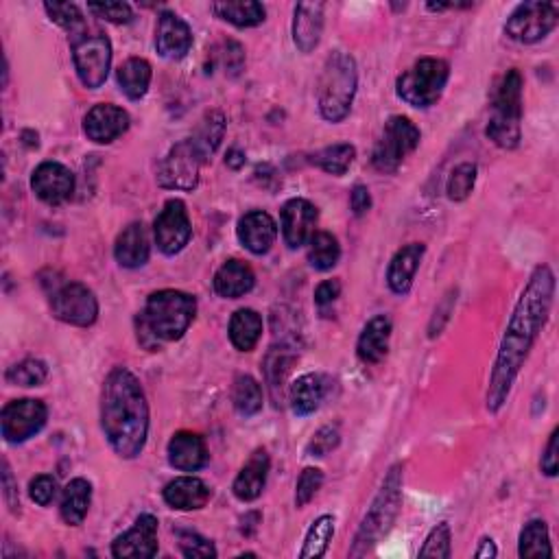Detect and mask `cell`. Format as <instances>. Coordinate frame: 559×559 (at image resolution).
<instances>
[{
    "mask_svg": "<svg viewBox=\"0 0 559 559\" xmlns=\"http://www.w3.org/2000/svg\"><path fill=\"white\" fill-rule=\"evenodd\" d=\"M31 190L44 204H66L75 193V175L62 162H42L31 175Z\"/></svg>",
    "mask_w": 559,
    "mask_h": 559,
    "instance_id": "cell-17",
    "label": "cell"
},
{
    "mask_svg": "<svg viewBox=\"0 0 559 559\" xmlns=\"http://www.w3.org/2000/svg\"><path fill=\"white\" fill-rule=\"evenodd\" d=\"M402 485L404 468L402 463H394L385 474L383 483H380V490L376 492L372 505L365 511L359 531L354 535L350 557H365L394 529L402 509Z\"/></svg>",
    "mask_w": 559,
    "mask_h": 559,
    "instance_id": "cell-4",
    "label": "cell"
},
{
    "mask_svg": "<svg viewBox=\"0 0 559 559\" xmlns=\"http://www.w3.org/2000/svg\"><path fill=\"white\" fill-rule=\"evenodd\" d=\"M236 236L241 245L254 256H265L271 252L278 239V225L265 210H252L243 214L236 225Z\"/></svg>",
    "mask_w": 559,
    "mask_h": 559,
    "instance_id": "cell-20",
    "label": "cell"
},
{
    "mask_svg": "<svg viewBox=\"0 0 559 559\" xmlns=\"http://www.w3.org/2000/svg\"><path fill=\"white\" fill-rule=\"evenodd\" d=\"M559 22L555 3H522L511 11L505 22V35L518 44H538L549 38Z\"/></svg>",
    "mask_w": 559,
    "mask_h": 559,
    "instance_id": "cell-9",
    "label": "cell"
},
{
    "mask_svg": "<svg viewBox=\"0 0 559 559\" xmlns=\"http://www.w3.org/2000/svg\"><path fill=\"white\" fill-rule=\"evenodd\" d=\"M326 396V380L319 374H304L289 389V402L297 418L313 415Z\"/></svg>",
    "mask_w": 559,
    "mask_h": 559,
    "instance_id": "cell-29",
    "label": "cell"
},
{
    "mask_svg": "<svg viewBox=\"0 0 559 559\" xmlns=\"http://www.w3.org/2000/svg\"><path fill=\"white\" fill-rule=\"evenodd\" d=\"M555 273L549 265H538L520 291L518 302L507 321L505 335L496 352V361L487 385L485 407L490 413H501L514 389L516 378L525 367L529 354L540 339L555 302Z\"/></svg>",
    "mask_w": 559,
    "mask_h": 559,
    "instance_id": "cell-1",
    "label": "cell"
},
{
    "mask_svg": "<svg viewBox=\"0 0 559 559\" xmlns=\"http://www.w3.org/2000/svg\"><path fill=\"white\" fill-rule=\"evenodd\" d=\"M166 455H169L171 468L180 472H197L204 468L210 459L204 437L190 431L175 433L169 446H166Z\"/></svg>",
    "mask_w": 559,
    "mask_h": 559,
    "instance_id": "cell-22",
    "label": "cell"
},
{
    "mask_svg": "<svg viewBox=\"0 0 559 559\" xmlns=\"http://www.w3.org/2000/svg\"><path fill=\"white\" fill-rule=\"evenodd\" d=\"M162 498L171 509L197 511L208 505L210 487L197 477H177L166 483Z\"/></svg>",
    "mask_w": 559,
    "mask_h": 559,
    "instance_id": "cell-27",
    "label": "cell"
},
{
    "mask_svg": "<svg viewBox=\"0 0 559 559\" xmlns=\"http://www.w3.org/2000/svg\"><path fill=\"white\" fill-rule=\"evenodd\" d=\"M204 156L197 151L193 140H182L177 142L171 151L166 153V158L160 162L158 169V182L162 188L169 190H195L199 184L201 175V164H204Z\"/></svg>",
    "mask_w": 559,
    "mask_h": 559,
    "instance_id": "cell-11",
    "label": "cell"
},
{
    "mask_svg": "<svg viewBox=\"0 0 559 559\" xmlns=\"http://www.w3.org/2000/svg\"><path fill=\"white\" fill-rule=\"evenodd\" d=\"M153 236L156 245L164 256H177L184 252L186 245L193 239V225L186 204L182 199H169L153 221Z\"/></svg>",
    "mask_w": 559,
    "mask_h": 559,
    "instance_id": "cell-14",
    "label": "cell"
},
{
    "mask_svg": "<svg viewBox=\"0 0 559 559\" xmlns=\"http://www.w3.org/2000/svg\"><path fill=\"white\" fill-rule=\"evenodd\" d=\"M158 518L142 514L134 527L118 535L112 542V555L116 559H149L158 555Z\"/></svg>",
    "mask_w": 559,
    "mask_h": 559,
    "instance_id": "cell-15",
    "label": "cell"
},
{
    "mask_svg": "<svg viewBox=\"0 0 559 559\" xmlns=\"http://www.w3.org/2000/svg\"><path fill=\"white\" fill-rule=\"evenodd\" d=\"M29 496L35 505L49 507L55 496H57V481L51 474H38V477L31 479L29 483Z\"/></svg>",
    "mask_w": 559,
    "mask_h": 559,
    "instance_id": "cell-50",
    "label": "cell"
},
{
    "mask_svg": "<svg viewBox=\"0 0 559 559\" xmlns=\"http://www.w3.org/2000/svg\"><path fill=\"white\" fill-rule=\"evenodd\" d=\"M341 295V282L339 280H324L315 289V304L319 308H328L339 300Z\"/></svg>",
    "mask_w": 559,
    "mask_h": 559,
    "instance_id": "cell-53",
    "label": "cell"
},
{
    "mask_svg": "<svg viewBox=\"0 0 559 559\" xmlns=\"http://www.w3.org/2000/svg\"><path fill=\"white\" fill-rule=\"evenodd\" d=\"M455 304H457V291L453 289V291H448L444 295V300L437 304L435 313L431 317V324H428V337L435 339V337L442 335V330L446 328L448 319H450V313L455 311Z\"/></svg>",
    "mask_w": 559,
    "mask_h": 559,
    "instance_id": "cell-51",
    "label": "cell"
},
{
    "mask_svg": "<svg viewBox=\"0 0 559 559\" xmlns=\"http://www.w3.org/2000/svg\"><path fill=\"white\" fill-rule=\"evenodd\" d=\"M46 420H49V409L42 400H11L0 413V431L7 444H25L42 431Z\"/></svg>",
    "mask_w": 559,
    "mask_h": 559,
    "instance_id": "cell-12",
    "label": "cell"
},
{
    "mask_svg": "<svg viewBox=\"0 0 559 559\" xmlns=\"http://www.w3.org/2000/svg\"><path fill=\"white\" fill-rule=\"evenodd\" d=\"M197 315V300L190 293L162 289L147 297L145 311L136 317L140 346L156 352L160 343L180 341Z\"/></svg>",
    "mask_w": 559,
    "mask_h": 559,
    "instance_id": "cell-3",
    "label": "cell"
},
{
    "mask_svg": "<svg viewBox=\"0 0 559 559\" xmlns=\"http://www.w3.org/2000/svg\"><path fill=\"white\" fill-rule=\"evenodd\" d=\"M177 538H180V551L184 557H217V549H214V544L206 540L204 535L195 531H180Z\"/></svg>",
    "mask_w": 559,
    "mask_h": 559,
    "instance_id": "cell-48",
    "label": "cell"
},
{
    "mask_svg": "<svg viewBox=\"0 0 559 559\" xmlns=\"http://www.w3.org/2000/svg\"><path fill=\"white\" fill-rule=\"evenodd\" d=\"M101 431L121 459L142 455L149 437V402L127 367H114L101 389Z\"/></svg>",
    "mask_w": 559,
    "mask_h": 559,
    "instance_id": "cell-2",
    "label": "cell"
},
{
    "mask_svg": "<svg viewBox=\"0 0 559 559\" xmlns=\"http://www.w3.org/2000/svg\"><path fill=\"white\" fill-rule=\"evenodd\" d=\"M341 444V433H339V426H332L326 424L321 426L319 431L311 437V442L306 446V455L308 457H326L330 455L332 450Z\"/></svg>",
    "mask_w": 559,
    "mask_h": 559,
    "instance_id": "cell-46",
    "label": "cell"
},
{
    "mask_svg": "<svg viewBox=\"0 0 559 559\" xmlns=\"http://www.w3.org/2000/svg\"><path fill=\"white\" fill-rule=\"evenodd\" d=\"M73 64L83 88L99 90L112 68V44L105 35H81L73 42Z\"/></svg>",
    "mask_w": 559,
    "mask_h": 559,
    "instance_id": "cell-10",
    "label": "cell"
},
{
    "mask_svg": "<svg viewBox=\"0 0 559 559\" xmlns=\"http://www.w3.org/2000/svg\"><path fill=\"white\" fill-rule=\"evenodd\" d=\"M232 402L236 413L243 415V418H252V415L263 411V402H265L263 387H260V383L254 376L249 374L236 376L232 387Z\"/></svg>",
    "mask_w": 559,
    "mask_h": 559,
    "instance_id": "cell-35",
    "label": "cell"
},
{
    "mask_svg": "<svg viewBox=\"0 0 559 559\" xmlns=\"http://www.w3.org/2000/svg\"><path fill=\"white\" fill-rule=\"evenodd\" d=\"M271 459L267 455L265 448H258L256 453L249 457V461L241 468V472L236 474V479L232 483V492L239 498L241 503H252L256 498L265 492L267 477H269Z\"/></svg>",
    "mask_w": 559,
    "mask_h": 559,
    "instance_id": "cell-25",
    "label": "cell"
},
{
    "mask_svg": "<svg viewBox=\"0 0 559 559\" xmlns=\"http://www.w3.org/2000/svg\"><path fill=\"white\" fill-rule=\"evenodd\" d=\"M151 241L142 223H132L118 234L114 243V258L123 269H140L149 263Z\"/></svg>",
    "mask_w": 559,
    "mask_h": 559,
    "instance_id": "cell-26",
    "label": "cell"
},
{
    "mask_svg": "<svg viewBox=\"0 0 559 559\" xmlns=\"http://www.w3.org/2000/svg\"><path fill=\"white\" fill-rule=\"evenodd\" d=\"M496 555H498V549H496L494 540H490V538H483L479 549L474 551V557H496Z\"/></svg>",
    "mask_w": 559,
    "mask_h": 559,
    "instance_id": "cell-56",
    "label": "cell"
},
{
    "mask_svg": "<svg viewBox=\"0 0 559 559\" xmlns=\"http://www.w3.org/2000/svg\"><path fill=\"white\" fill-rule=\"evenodd\" d=\"M230 341L239 352H252L263 337V317L254 308H239L230 319Z\"/></svg>",
    "mask_w": 559,
    "mask_h": 559,
    "instance_id": "cell-32",
    "label": "cell"
},
{
    "mask_svg": "<svg viewBox=\"0 0 559 559\" xmlns=\"http://www.w3.org/2000/svg\"><path fill=\"white\" fill-rule=\"evenodd\" d=\"M46 376H49V367L40 359L20 361L14 367H9L5 374L7 383L16 387H40Z\"/></svg>",
    "mask_w": 559,
    "mask_h": 559,
    "instance_id": "cell-42",
    "label": "cell"
},
{
    "mask_svg": "<svg viewBox=\"0 0 559 559\" xmlns=\"http://www.w3.org/2000/svg\"><path fill=\"white\" fill-rule=\"evenodd\" d=\"M557 439H559V428L551 433L549 437V444L544 448V455L540 461V468L549 479L557 477V470H559V459H557Z\"/></svg>",
    "mask_w": 559,
    "mask_h": 559,
    "instance_id": "cell-52",
    "label": "cell"
},
{
    "mask_svg": "<svg viewBox=\"0 0 559 559\" xmlns=\"http://www.w3.org/2000/svg\"><path fill=\"white\" fill-rule=\"evenodd\" d=\"M354 160H356V149H354V145H350V142H339V145L319 149L317 153H313V158H311V162L315 166H319L321 171L328 175H335V177L346 175L350 166L354 164Z\"/></svg>",
    "mask_w": 559,
    "mask_h": 559,
    "instance_id": "cell-37",
    "label": "cell"
},
{
    "mask_svg": "<svg viewBox=\"0 0 559 559\" xmlns=\"http://www.w3.org/2000/svg\"><path fill=\"white\" fill-rule=\"evenodd\" d=\"M522 75L511 68L496 83L492 94V114L485 127V136L496 147L516 149L522 140Z\"/></svg>",
    "mask_w": 559,
    "mask_h": 559,
    "instance_id": "cell-6",
    "label": "cell"
},
{
    "mask_svg": "<svg viewBox=\"0 0 559 559\" xmlns=\"http://www.w3.org/2000/svg\"><path fill=\"white\" fill-rule=\"evenodd\" d=\"M420 557H437V559H448L453 555V533H450L448 522H439L437 527L431 529L426 535L422 549L418 553Z\"/></svg>",
    "mask_w": 559,
    "mask_h": 559,
    "instance_id": "cell-43",
    "label": "cell"
},
{
    "mask_svg": "<svg viewBox=\"0 0 559 559\" xmlns=\"http://www.w3.org/2000/svg\"><path fill=\"white\" fill-rule=\"evenodd\" d=\"M332 538H335V516H330V514L319 516L311 525V529L306 531L300 557L302 559L324 557L328 553V546H330Z\"/></svg>",
    "mask_w": 559,
    "mask_h": 559,
    "instance_id": "cell-39",
    "label": "cell"
},
{
    "mask_svg": "<svg viewBox=\"0 0 559 559\" xmlns=\"http://www.w3.org/2000/svg\"><path fill=\"white\" fill-rule=\"evenodd\" d=\"M321 485H324V472L319 468H304L295 485V507L302 509L311 503L315 494L321 490Z\"/></svg>",
    "mask_w": 559,
    "mask_h": 559,
    "instance_id": "cell-44",
    "label": "cell"
},
{
    "mask_svg": "<svg viewBox=\"0 0 559 559\" xmlns=\"http://www.w3.org/2000/svg\"><path fill=\"white\" fill-rule=\"evenodd\" d=\"M422 134L407 116H391L372 151V166L383 175L396 173L402 162L420 147Z\"/></svg>",
    "mask_w": 559,
    "mask_h": 559,
    "instance_id": "cell-8",
    "label": "cell"
},
{
    "mask_svg": "<svg viewBox=\"0 0 559 559\" xmlns=\"http://www.w3.org/2000/svg\"><path fill=\"white\" fill-rule=\"evenodd\" d=\"M391 330L394 324L387 315H376L363 326L359 341H356V356L365 365H378L385 361L389 354V341H391Z\"/></svg>",
    "mask_w": 559,
    "mask_h": 559,
    "instance_id": "cell-23",
    "label": "cell"
},
{
    "mask_svg": "<svg viewBox=\"0 0 559 559\" xmlns=\"http://www.w3.org/2000/svg\"><path fill=\"white\" fill-rule=\"evenodd\" d=\"M225 164H228L230 169L239 171L241 166L245 164V153H243V151H239V149H232V151H228V158H225Z\"/></svg>",
    "mask_w": 559,
    "mask_h": 559,
    "instance_id": "cell-57",
    "label": "cell"
},
{
    "mask_svg": "<svg viewBox=\"0 0 559 559\" xmlns=\"http://www.w3.org/2000/svg\"><path fill=\"white\" fill-rule=\"evenodd\" d=\"M317 221L319 210L315 204L302 197L289 199L280 212V228L284 243L289 245V249H300L308 245V241H311L315 234Z\"/></svg>",
    "mask_w": 559,
    "mask_h": 559,
    "instance_id": "cell-16",
    "label": "cell"
},
{
    "mask_svg": "<svg viewBox=\"0 0 559 559\" xmlns=\"http://www.w3.org/2000/svg\"><path fill=\"white\" fill-rule=\"evenodd\" d=\"M359 88V68L354 57L346 51H335L324 64L319 79V114L328 123L346 121L352 112V103Z\"/></svg>",
    "mask_w": 559,
    "mask_h": 559,
    "instance_id": "cell-5",
    "label": "cell"
},
{
    "mask_svg": "<svg viewBox=\"0 0 559 559\" xmlns=\"http://www.w3.org/2000/svg\"><path fill=\"white\" fill-rule=\"evenodd\" d=\"M88 11L112 25H129L134 20V9L127 3H90Z\"/></svg>",
    "mask_w": 559,
    "mask_h": 559,
    "instance_id": "cell-47",
    "label": "cell"
},
{
    "mask_svg": "<svg viewBox=\"0 0 559 559\" xmlns=\"http://www.w3.org/2000/svg\"><path fill=\"white\" fill-rule=\"evenodd\" d=\"M295 348L289 346V343H284L280 348H271L269 354L265 356V363H263V372L267 378V385L269 389L276 394V389L282 387L284 380H287V374L291 372V365L295 363Z\"/></svg>",
    "mask_w": 559,
    "mask_h": 559,
    "instance_id": "cell-40",
    "label": "cell"
},
{
    "mask_svg": "<svg viewBox=\"0 0 559 559\" xmlns=\"http://www.w3.org/2000/svg\"><path fill=\"white\" fill-rule=\"evenodd\" d=\"M424 254H426L424 243H409L400 247L394 254V258H391V263L387 267V284L396 295H407L411 291L415 273H418L422 265Z\"/></svg>",
    "mask_w": 559,
    "mask_h": 559,
    "instance_id": "cell-24",
    "label": "cell"
},
{
    "mask_svg": "<svg viewBox=\"0 0 559 559\" xmlns=\"http://www.w3.org/2000/svg\"><path fill=\"white\" fill-rule=\"evenodd\" d=\"M350 208L354 212V217H363V214L370 212V208H372L370 188L363 184H356L350 193Z\"/></svg>",
    "mask_w": 559,
    "mask_h": 559,
    "instance_id": "cell-55",
    "label": "cell"
},
{
    "mask_svg": "<svg viewBox=\"0 0 559 559\" xmlns=\"http://www.w3.org/2000/svg\"><path fill=\"white\" fill-rule=\"evenodd\" d=\"M3 496L7 507L18 514L20 511V496H18V485L14 483V474H11L9 463L3 461Z\"/></svg>",
    "mask_w": 559,
    "mask_h": 559,
    "instance_id": "cell-54",
    "label": "cell"
},
{
    "mask_svg": "<svg viewBox=\"0 0 559 559\" xmlns=\"http://www.w3.org/2000/svg\"><path fill=\"white\" fill-rule=\"evenodd\" d=\"M223 136H225V116L219 110H212L201 118L197 132L190 140H193V145L197 147L201 156H204V160H208L212 153L219 149Z\"/></svg>",
    "mask_w": 559,
    "mask_h": 559,
    "instance_id": "cell-36",
    "label": "cell"
},
{
    "mask_svg": "<svg viewBox=\"0 0 559 559\" xmlns=\"http://www.w3.org/2000/svg\"><path fill=\"white\" fill-rule=\"evenodd\" d=\"M49 18L66 31H77L83 27V14L75 3H44Z\"/></svg>",
    "mask_w": 559,
    "mask_h": 559,
    "instance_id": "cell-45",
    "label": "cell"
},
{
    "mask_svg": "<svg viewBox=\"0 0 559 559\" xmlns=\"http://www.w3.org/2000/svg\"><path fill=\"white\" fill-rule=\"evenodd\" d=\"M477 173H479L477 164H472V162L457 164L446 182L448 199L457 201V204L459 201H466L472 195L474 184H477Z\"/></svg>",
    "mask_w": 559,
    "mask_h": 559,
    "instance_id": "cell-41",
    "label": "cell"
},
{
    "mask_svg": "<svg viewBox=\"0 0 559 559\" xmlns=\"http://www.w3.org/2000/svg\"><path fill=\"white\" fill-rule=\"evenodd\" d=\"M212 11L217 18L230 22V25L239 29H252L263 25L267 18L265 5L256 3V0H241V3H212Z\"/></svg>",
    "mask_w": 559,
    "mask_h": 559,
    "instance_id": "cell-33",
    "label": "cell"
},
{
    "mask_svg": "<svg viewBox=\"0 0 559 559\" xmlns=\"http://www.w3.org/2000/svg\"><path fill=\"white\" fill-rule=\"evenodd\" d=\"M341 258V245L330 232H315L308 241V263L315 271H330Z\"/></svg>",
    "mask_w": 559,
    "mask_h": 559,
    "instance_id": "cell-38",
    "label": "cell"
},
{
    "mask_svg": "<svg viewBox=\"0 0 559 559\" xmlns=\"http://www.w3.org/2000/svg\"><path fill=\"white\" fill-rule=\"evenodd\" d=\"M518 555L522 559H538V557H553L551 535L544 520H529L520 531L518 538Z\"/></svg>",
    "mask_w": 559,
    "mask_h": 559,
    "instance_id": "cell-34",
    "label": "cell"
},
{
    "mask_svg": "<svg viewBox=\"0 0 559 559\" xmlns=\"http://www.w3.org/2000/svg\"><path fill=\"white\" fill-rule=\"evenodd\" d=\"M214 57H217V62L223 66L225 73H230L232 77L241 73V68L245 64V51L239 42L228 40L219 44V49L214 51Z\"/></svg>",
    "mask_w": 559,
    "mask_h": 559,
    "instance_id": "cell-49",
    "label": "cell"
},
{
    "mask_svg": "<svg viewBox=\"0 0 559 559\" xmlns=\"http://www.w3.org/2000/svg\"><path fill=\"white\" fill-rule=\"evenodd\" d=\"M129 129V114L123 107L112 103H99L83 118V134L97 145H110Z\"/></svg>",
    "mask_w": 559,
    "mask_h": 559,
    "instance_id": "cell-18",
    "label": "cell"
},
{
    "mask_svg": "<svg viewBox=\"0 0 559 559\" xmlns=\"http://www.w3.org/2000/svg\"><path fill=\"white\" fill-rule=\"evenodd\" d=\"M92 505V483L88 479H73L62 494V505H59V516L68 527H79L86 520Z\"/></svg>",
    "mask_w": 559,
    "mask_h": 559,
    "instance_id": "cell-30",
    "label": "cell"
},
{
    "mask_svg": "<svg viewBox=\"0 0 559 559\" xmlns=\"http://www.w3.org/2000/svg\"><path fill=\"white\" fill-rule=\"evenodd\" d=\"M153 79V70L147 59L129 57L121 68L116 70V81L121 86V92L129 101H140L149 92Z\"/></svg>",
    "mask_w": 559,
    "mask_h": 559,
    "instance_id": "cell-31",
    "label": "cell"
},
{
    "mask_svg": "<svg viewBox=\"0 0 559 559\" xmlns=\"http://www.w3.org/2000/svg\"><path fill=\"white\" fill-rule=\"evenodd\" d=\"M51 311L68 326L88 328L99 319V300L86 284L68 282L53 293Z\"/></svg>",
    "mask_w": 559,
    "mask_h": 559,
    "instance_id": "cell-13",
    "label": "cell"
},
{
    "mask_svg": "<svg viewBox=\"0 0 559 559\" xmlns=\"http://www.w3.org/2000/svg\"><path fill=\"white\" fill-rule=\"evenodd\" d=\"M324 3H297L293 9V44L297 51L313 53L324 35Z\"/></svg>",
    "mask_w": 559,
    "mask_h": 559,
    "instance_id": "cell-21",
    "label": "cell"
},
{
    "mask_svg": "<svg viewBox=\"0 0 559 559\" xmlns=\"http://www.w3.org/2000/svg\"><path fill=\"white\" fill-rule=\"evenodd\" d=\"M193 42V29L188 27V22L173 14V11H162L156 25L158 55L164 59H171V62H177V59H184L190 53Z\"/></svg>",
    "mask_w": 559,
    "mask_h": 559,
    "instance_id": "cell-19",
    "label": "cell"
},
{
    "mask_svg": "<svg viewBox=\"0 0 559 559\" xmlns=\"http://www.w3.org/2000/svg\"><path fill=\"white\" fill-rule=\"evenodd\" d=\"M448 79V62L439 57H422L398 77L396 94L400 101L415 107V110H428V107L442 99Z\"/></svg>",
    "mask_w": 559,
    "mask_h": 559,
    "instance_id": "cell-7",
    "label": "cell"
},
{
    "mask_svg": "<svg viewBox=\"0 0 559 559\" xmlns=\"http://www.w3.org/2000/svg\"><path fill=\"white\" fill-rule=\"evenodd\" d=\"M212 284L214 291H217V295L223 297V300H239V297L247 295L256 287V276L247 263L232 258L217 269Z\"/></svg>",
    "mask_w": 559,
    "mask_h": 559,
    "instance_id": "cell-28",
    "label": "cell"
}]
</instances>
